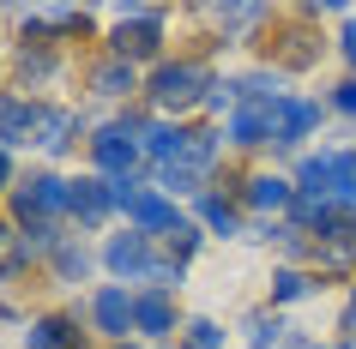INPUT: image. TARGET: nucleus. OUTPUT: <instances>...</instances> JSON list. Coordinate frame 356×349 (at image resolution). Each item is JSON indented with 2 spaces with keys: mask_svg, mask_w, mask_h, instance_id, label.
Returning a JSON list of instances; mask_svg holds the SVG:
<instances>
[{
  "mask_svg": "<svg viewBox=\"0 0 356 349\" xmlns=\"http://www.w3.org/2000/svg\"><path fill=\"white\" fill-rule=\"evenodd\" d=\"M211 85H218V73H211L206 60H163V67H151L145 96H151V109H157V121H181V114L206 109Z\"/></svg>",
  "mask_w": 356,
  "mask_h": 349,
  "instance_id": "1",
  "label": "nucleus"
},
{
  "mask_svg": "<svg viewBox=\"0 0 356 349\" xmlns=\"http://www.w3.org/2000/svg\"><path fill=\"white\" fill-rule=\"evenodd\" d=\"M109 55L127 60V67H163V6H109Z\"/></svg>",
  "mask_w": 356,
  "mask_h": 349,
  "instance_id": "2",
  "label": "nucleus"
},
{
  "mask_svg": "<svg viewBox=\"0 0 356 349\" xmlns=\"http://www.w3.org/2000/svg\"><path fill=\"white\" fill-rule=\"evenodd\" d=\"M139 114H121V121H103V127L85 139L91 145V163H97V175L103 181H127L133 169H139V157H145V145H139Z\"/></svg>",
  "mask_w": 356,
  "mask_h": 349,
  "instance_id": "3",
  "label": "nucleus"
},
{
  "mask_svg": "<svg viewBox=\"0 0 356 349\" xmlns=\"http://www.w3.org/2000/svg\"><path fill=\"white\" fill-rule=\"evenodd\" d=\"M13 217L24 223H60L73 217V181H60L55 169H42V175H31V181L13 187Z\"/></svg>",
  "mask_w": 356,
  "mask_h": 349,
  "instance_id": "4",
  "label": "nucleus"
},
{
  "mask_svg": "<svg viewBox=\"0 0 356 349\" xmlns=\"http://www.w3.org/2000/svg\"><path fill=\"white\" fill-rule=\"evenodd\" d=\"M103 265H109L115 283H157V271H163V259H157L151 235H139V229L103 241Z\"/></svg>",
  "mask_w": 356,
  "mask_h": 349,
  "instance_id": "5",
  "label": "nucleus"
},
{
  "mask_svg": "<svg viewBox=\"0 0 356 349\" xmlns=\"http://www.w3.org/2000/svg\"><path fill=\"white\" fill-rule=\"evenodd\" d=\"M308 265L314 277H356V217H338L308 241Z\"/></svg>",
  "mask_w": 356,
  "mask_h": 349,
  "instance_id": "6",
  "label": "nucleus"
},
{
  "mask_svg": "<svg viewBox=\"0 0 356 349\" xmlns=\"http://www.w3.org/2000/svg\"><path fill=\"white\" fill-rule=\"evenodd\" d=\"M320 114H326V103H320V96L290 91L278 109H272V151H302V139H314Z\"/></svg>",
  "mask_w": 356,
  "mask_h": 349,
  "instance_id": "7",
  "label": "nucleus"
},
{
  "mask_svg": "<svg viewBox=\"0 0 356 349\" xmlns=\"http://www.w3.org/2000/svg\"><path fill=\"white\" fill-rule=\"evenodd\" d=\"M85 133H91V114L60 109V103H42V114H37V139H31V145H37L42 157H67V151H73Z\"/></svg>",
  "mask_w": 356,
  "mask_h": 349,
  "instance_id": "8",
  "label": "nucleus"
},
{
  "mask_svg": "<svg viewBox=\"0 0 356 349\" xmlns=\"http://www.w3.org/2000/svg\"><path fill=\"white\" fill-rule=\"evenodd\" d=\"M91 325L109 337V343H127L133 331V289L127 283H103V289L91 295Z\"/></svg>",
  "mask_w": 356,
  "mask_h": 349,
  "instance_id": "9",
  "label": "nucleus"
},
{
  "mask_svg": "<svg viewBox=\"0 0 356 349\" xmlns=\"http://www.w3.org/2000/svg\"><path fill=\"white\" fill-rule=\"evenodd\" d=\"M290 199H296V181L278 175V169H266V175H254V181L242 187V205L254 217H290Z\"/></svg>",
  "mask_w": 356,
  "mask_h": 349,
  "instance_id": "10",
  "label": "nucleus"
},
{
  "mask_svg": "<svg viewBox=\"0 0 356 349\" xmlns=\"http://www.w3.org/2000/svg\"><path fill=\"white\" fill-rule=\"evenodd\" d=\"M37 114H42V103H31L24 91H0V151L31 145L37 139Z\"/></svg>",
  "mask_w": 356,
  "mask_h": 349,
  "instance_id": "11",
  "label": "nucleus"
},
{
  "mask_svg": "<svg viewBox=\"0 0 356 349\" xmlns=\"http://www.w3.org/2000/svg\"><path fill=\"white\" fill-rule=\"evenodd\" d=\"M133 331L151 337V343H163L169 331H175V295H163V289H133Z\"/></svg>",
  "mask_w": 356,
  "mask_h": 349,
  "instance_id": "12",
  "label": "nucleus"
},
{
  "mask_svg": "<svg viewBox=\"0 0 356 349\" xmlns=\"http://www.w3.org/2000/svg\"><path fill=\"white\" fill-rule=\"evenodd\" d=\"M127 223L133 229H139V235H169V229H181V211H175V199H169V193H157V187H145V193H139V199H133V211H127Z\"/></svg>",
  "mask_w": 356,
  "mask_h": 349,
  "instance_id": "13",
  "label": "nucleus"
},
{
  "mask_svg": "<svg viewBox=\"0 0 356 349\" xmlns=\"http://www.w3.org/2000/svg\"><path fill=\"white\" fill-rule=\"evenodd\" d=\"M85 85H91V96H103V103H127L133 91H145V78H139V67H127V60H115V55H103L85 73Z\"/></svg>",
  "mask_w": 356,
  "mask_h": 349,
  "instance_id": "14",
  "label": "nucleus"
},
{
  "mask_svg": "<svg viewBox=\"0 0 356 349\" xmlns=\"http://www.w3.org/2000/svg\"><path fill=\"white\" fill-rule=\"evenodd\" d=\"M115 217V193L103 175H85V181H73V223L79 229H103V223Z\"/></svg>",
  "mask_w": 356,
  "mask_h": 349,
  "instance_id": "15",
  "label": "nucleus"
},
{
  "mask_svg": "<svg viewBox=\"0 0 356 349\" xmlns=\"http://www.w3.org/2000/svg\"><path fill=\"white\" fill-rule=\"evenodd\" d=\"M188 133L193 127H181V121H145V127H139V145H145L151 163L163 169V163H181V157H188Z\"/></svg>",
  "mask_w": 356,
  "mask_h": 349,
  "instance_id": "16",
  "label": "nucleus"
},
{
  "mask_svg": "<svg viewBox=\"0 0 356 349\" xmlns=\"http://www.w3.org/2000/svg\"><path fill=\"white\" fill-rule=\"evenodd\" d=\"M224 145L229 151H260L272 145V109H236L224 121Z\"/></svg>",
  "mask_w": 356,
  "mask_h": 349,
  "instance_id": "17",
  "label": "nucleus"
},
{
  "mask_svg": "<svg viewBox=\"0 0 356 349\" xmlns=\"http://www.w3.org/2000/svg\"><path fill=\"white\" fill-rule=\"evenodd\" d=\"M24 349H85V337L67 313H42V319L24 325Z\"/></svg>",
  "mask_w": 356,
  "mask_h": 349,
  "instance_id": "18",
  "label": "nucleus"
},
{
  "mask_svg": "<svg viewBox=\"0 0 356 349\" xmlns=\"http://www.w3.org/2000/svg\"><path fill=\"white\" fill-rule=\"evenodd\" d=\"M193 211H200V229H211V235H224V241H236V235L248 229L242 211H236L224 193H200V199H193Z\"/></svg>",
  "mask_w": 356,
  "mask_h": 349,
  "instance_id": "19",
  "label": "nucleus"
},
{
  "mask_svg": "<svg viewBox=\"0 0 356 349\" xmlns=\"http://www.w3.org/2000/svg\"><path fill=\"white\" fill-rule=\"evenodd\" d=\"M326 163H332V205L356 217V145H326Z\"/></svg>",
  "mask_w": 356,
  "mask_h": 349,
  "instance_id": "20",
  "label": "nucleus"
},
{
  "mask_svg": "<svg viewBox=\"0 0 356 349\" xmlns=\"http://www.w3.org/2000/svg\"><path fill=\"white\" fill-rule=\"evenodd\" d=\"M13 73L24 78V85H37V91H49L60 78V60L55 49H31V42H19V55H13Z\"/></svg>",
  "mask_w": 356,
  "mask_h": 349,
  "instance_id": "21",
  "label": "nucleus"
},
{
  "mask_svg": "<svg viewBox=\"0 0 356 349\" xmlns=\"http://www.w3.org/2000/svg\"><path fill=\"white\" fill-rule=\"evenodd\" d=\"M218 157H224V127H193V133H188V157H181V163H188V169H200V175L211 181Z\"/></svg>",
  "mask_w": 356,
  "mask_h": 349,
  "instance_id": "22",
  "label": "nucleus"
},
{
  "mask_svg": "<svg viewBox=\"0 0 356 349\" xmlns=\"http://www.w3.org/2000/svg\"><path fill=\"white\" fill-rule=\"evenodd\" d=\"M320 289L314 271H302V265H284L278 277H272V307H290V301H308V295Z\"/></svg>",
  "mask_w": 356,
  "mask_h": 349,
  "instance_id": "23",
  "label": "nucleus"
},
{
  "mask_svg": "<svg viewBox=\"0 0 356 349\" xmlns=\"http://www.w3.org/2000/svg\"><path fill=\"white\" fill-rule=\"evenodd\" d=\"M314 55H320L314 37H308V31H296V24L278 37V73H302V67H314Z\"/></svg>",
  "mask_w": 356,
  "mask_h": 349,
  "instance_id": "24",
  "label": "nucleus"
},
{
  "mask_svg": "<svg viewBox=\"0 0 356 349\" xmlns=\"http://www.w3.org/2000/svg\"><path fill=\"white\" fill-rule=\"evenodd\" d=\"M85 277H91V247L67 235L55 247V283H85Z\"/></svg>",
  "mask_w": 356,
  "mask_h": 349,
  "instance_id": "25",
  "label": "nucleus"
},
{
  "mask_svg": "<svg viewBox=\"0 0 356 349\" xmlns=\"http://www.w3.org/2000/svg\"><path fill=\"white\" fill-rule=\"evenodd\" d=\"M211 19H218V31H224V37H248L254 24L272 19V6H211Z\"/></svg>",
  "mask_w": 356,
  "mask_h": 349,
  "instance_id": "26",
  "label": "nucleus"
},
{
  "mask_svg": "<svg viewBox=\"0 0 356 349\" xmlns=\"http://www.w3.org/2000/svg\"><path fill=\"white\" fill-rule=\"evenodd\" d=\"M242 331H248V343H254V349H278L284 337H290V325H284L278 313H248Z\"/></svg>",
  "mask_w": 356,
  "mask_h": 349,
  "instance_id": "27",
  "label": "nucleus"
},
{
  "mask_svg": "<svg viewBox=\"0 0 356 349\" xmlns=\"http://www.w3.org/2000/svg\"><path fill=\"white\" fill-rule=\"evenodd\" d=\"M224 337L229 331L218 325V319H188V325H181V349H224Z\"/></svg>",
  "mask_w": 356,
  "mask_h": 349,
  "instance_id": "28",
  "label": "nucleus"
},
{
  "mask_svg": "<svg viewBox=\"0 0 356 349\" xmlns=\"http://www.w3.org/2000/svg\"><path fill=\"white\" fill-rule=\"evenodd\" d=\"M169 259H175V265H188L193 253H200V241H206V229H200V223H181V229H169Z\"/></svg>",
  "mask_w": 356,
  "mask_h": 349,
  "instance_id": "29",
  "label": "nucleus"
},
{
  "mask_svg": "<svg viewBox=\"0 0 356 349\" xmlns=\"http://www.w3.org/2000/svg\"><path fill=\"white\" fill-rule=\"evenodd\" d=\"M242 109V78H218V85H211V96H206V114H236Z\"/></svg>",
  "mask_w": 356,
  "mask_h": 349,
  "instance_id": "30",
  "label": "nucleus"
},
{
  "mask_svg": "<svg viewBox=\"0 0 356 349\" xmlns=\"http://www.w3.org/2000/svg\"><path fill=\"white\" fill-rule=\"evenodd\" d=\"M332 109L344 114V121H356V78H338L332 85Z\"/></svg>",
  "mask_w": 356,
  "mask_h": 349,
  "instance_id": "31",
  "label": "nucleus"
},
{
  "mask_svg": "<svg viewBox=\"0 0 356 349\" xmlns=\"http://www.w3.org/2000/svg\"><path fill=\"white\" fill-rule=\"evenodd\" d=\"M338 331H344V343H356V283L344 295V307H338Z\"/></svg>",
  "mask_w": 356,
  "mask_h": 349,
  "instance_id": "32",
  "label": "nucleus"
},
{
  "mask_svg": "<svg viewBox=\"0 0 356 349\" xmlns=\"http://www.w3.org/2000/svg\"><path fill=\"white\" fill-rule=\"evenodd\" d=\"M338 55H344V67H350V78H356V19L344 24V37H338Z\"/></svg>",
  "mask_w": 356,
  "mask_h": 349,
  "instance_id": "33",
  "label": "nucleus"
},
{
  "mask_svg": "<svg viewBox=\"0 0 356 349\" xmlns=\"http://www.w3.org/2000/svg\"><path fill=\"white\" fill-rule=\"evenodd\" d=\"M19 187V169H13V151H0V199Z\"/></svg>",
  "mask_w": 356,
  "mask_h": 349,
  "instance_id": "34",
  "label": "nucleus"
},
{
  "mask_svg": "<svg viewBox=\"0 0 356 349\" xmlns=\"http://www.w3.org/2000/svg\"><path fill=\"white\" fill-rule=\"evenodd\" d=\"M314 349H356V343H314Z\"/></svg>",
  "mask_w": 356,
  "mask_h": 349,
  "instance_id": "35",
  "label": "nucleus"
},
{
  "mask_svg": "<svg viewBox=\"0 0 356 349\" xmlns=\"http://www.w3.org/2000/svg\"><path fill=\"white\" fill-rule=\"evenodd\" d=\"M115 349H133V343H115Z\"/></svg>",
  "mask_w": 356,
  "mask_h": 349,
  "instance_id": "36",
  "label": "nucleus"
}]
</instances>
